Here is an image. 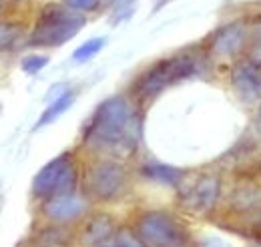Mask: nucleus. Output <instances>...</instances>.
<instances>
[{
  "instance_id": "25",
  "label": "nucleus",
  "mask_w": 261,
  "mask_h": 247,
  "mask_svg": "<svg viewBox=\"0 0 261 247\" xmlns=\"http://www.w3.org/2000/svg\"><path fill=\"white\" fill-rule=\"evenodd\" d=\"M40 247H55V245H40Z\"/></svg>"
},
{
  "instance_id": "18",
  "label": "nucleus",
  "mask_w": 261,
  "mask_h": 247,
  "mask_svg": "<svg viewBox=\"0 0 261 247\" xmlns=\"http://www.w3.org/2000/svg\"><path fill=\"white\" fill-rule=\"evenodd\" d=\"M115 241H117L121 247H147L145 243H143V239L137 235V231H135V229H129V227L119 229Z\"/></svg>"
},
{
  "instance_id": "6",
  "label": "nucleus",
  "mask_w": 261,
  "mask_h": 247,
  "mask_svg": "<svg viewBox=\"0 0 261 247\" xmlns=\"http://www.w3.org/2000/svg\"><path fill=\"white\" fill-rule=\"evenodd\" d=\"M127 183V171L117 161H97L85 175V185L91 197L98 201H113L121 195Z\"/></svg>"
},
{
  "instance_id": "7",
  "label": "nucleus",
  "mask_w": 261,
  "mask_h": 247,
  "mask_svg": "<svg viewBox=\"0 0 261 247\" xmlns=\"http://www.w3.org/2000/svg\"><path fill=\"white\" fill-rule=\"evenodd\" d=\"M221 193V181L215 175H201L181 197V205L195 215H203L215 209Z\"/></svg>"
},
{
  "instance_id": "8",
  "label": "nucleus",
  "mask_w": 261,
  "mask_h": 247,
  "mask_svg": "<svg viewBox=\"0 0 261 247\" xmlns=\"http://www.w3.org/2000/svg\"><path fill=\"white\" fill-rule=\"evenodd\" d=\"M231 87L243 103L261 98V66L251 61H239L231 70Z\"/></svg>"
},
{
  "instance_id": "9",
  "label": "nucleus",
  "mask_w": 261,
  "mask_h": 247,
  "mask_svg": "<svg viewBox=\"0 0 261 247\" xmlns=\"http://www.w3.org/2000/svg\"><path fill=\"white\" fill-rule=\"evenodd\" d=\"M87 211V203L76 193L50 197L42 205V213L55 223H70Z\"/></svg>"
},
{
  "instance_id": "13",
  "label": "nucleus",
  "mask_w": 261,
  "mask_h": 247,
  "mask_svg": "<svg viewBox=\"0 0 261 247\" xmlns=\"http://www.w3.org/2000/svg\"><path fill=\"white\" fill-rule=\"evenodd\" d=\"M72 103H74V93H72V91H66V93L63 94V96H59L57 101L48 103V107L44 109V113H42V115H40V119L36 121L34 129H42V127H46V125L55 123V121L65 113Z\"/></svg>"
},
{
  "instance_id": "23",
  "label": "nucleus",
  "mask_w": 261,
  "mask_h": 247,
  "mask_svg": "<svg viewBox=\"0 0 261 247\" xmlns=\"http://www.w3.org/2000/svg\"><path fill=\"white\" fill-rule=\"evenodd\" d=\"M255 127H257V131L261 133V107L259 111H257V117H255Z\"/></svg>"
},
{
  "instance_id": "14",
  "label": "nucleus",
  "mask_w": 261,
  "mask_h": 247,
  "mask_svg": "<svg viewBox=\"0 0 261 247\" xmlns=\"http://www.w3.org/2000/svg\"><path fill=\"white\" fill-rule=\"evenodd\" d=\"M105 38H91V40H87V42H83L79 48H74V53H72V59L76 62H87L91 61L93 57H97L98 53L102 51V46H105Z\"/></svg>"
},
{
  "instance_id": "16",
  "label": "nucleus",
  "mask_w": 261,
  "mask_h": 247,
  "mask_svg": "<svg viewBox=\"0 0 261 247\" xmlns=\"http://www.w3.org/2000/svg\"><path fill=\"white\" fill-rule=\"evenodd\" d=\"M46 64H48V57H44V55H29V57L22 59L20 68H22L27 75H36V72H40Z\"/></svg>"
},
{
  "instance_id": "1",
  "label": "nucleus",
  "mask_w": 261,
  "mask_h": 247,
  "mask_svg": "<svg viewBox=\"0 0 261 247\" xmlns=\"http://www.w3.org/2000/svg\"><path fill=\"white\" fill-rule=\"evenodd\" d=\"M139 139L141 121L125 96H111L102 101L83 135L85 145L121 155L135 151Z\"/></svg>"
},
{
  "instance_id": "10",
  "label": "nucleus",
  "mask_w": 261,
  "mask_h": 247,
  "mask_svg": "<svg viewBox=\"0 0 261 247\" xmlns=\"http://www.w3.org/2000/svg\"><path fill=\"white\" fill-rule=\"evenodd\" d=\"M245 46V29L241 22H231L215 31L209 38V51L215 57H233Z\"/></svg>"
},
{
  "instance_id": "3",
  "label": "nucleus",
  "mask_w": 261,
  "mask_h": 247,
  "mask_svg": "<svg viewBox=\"0 0 261 247\" xmlns=\"http://www.w3.org/2000/svg\"><path fill=\"white\" fill-rule=\"evenodd\" d=\"M87 24L85 16L65 4H46L34 24L29 42L33 46H61Z\"/></svg>"
},
{
  "instance_id": "21",
  "label": "nucleus",
  "mask_w": 261,
  "mask_h": 247,
  "mask_svg": "<svg viewBox=\"0 0 261 247\" xmlns=\"http://www.w3.org/2000/svg\"><path fill=\"white\" fill-rule=\"evenodd\" d=\"M251 235H253L255 241L261 243V211L257 213V217L253 219V223H251Z\"/></svg>"
},
{
  "instance_id": "5",
  "label": "nucleus",
  "mask_w": 261,
  "mask_h": 247,
  "mask_svg": "<svg viewBox=\"0 0 261 247\" xmlns=\"http://www.w3.org/2000/svg\"><path fill=\"white\" fill-rule=\"evenodd\" d=\"M79 167L72 153H61L48 161L34 177L33 193L40 199H50L76 191Z\"/></svg>"
},
{
  "instance_id": "11",
  "label": "nucleus",
  "mask_w": 261,
  "mask_h": 247,
  "mask_svg": "<svg viewBox=\"0 0 261 247\" xmlns=\"http://www.w3.org/2000/svg\"><path fill=\"white\" fill-rule=\"evenodd\" d=\"M113 233H115L113 217L100 213V215H95L89 219V223L85 225V229L81 233V239L87 245H97V243H102V241H109Z\"/></svg>"
},
{
  "instance_id": "17",
  "label": "nucleus",
  "mask_w": 261,
  "mask_h": 247,
  "mask_svg": "<svg viewBox=\"0 0 261 247\" xmlns=\"http://www.w3.org/2000/svg\"><path fill=\"white\" fill-rule=\"evenodd\" d=\"M135 4H137V0H115L113 2V22L127 20L135 10Z\"/></svg>"
},
{
  "instance_id": "12",
  "label": "nucleus",
  "mask_w": 261,
  "mask_h": 247,
  "mask_svg": "<svg viewBox=\"0 0 261 247\" xmlns=\"http://www.w3.org/2000/svg\"><path fill=\"white\" fill-rule=\"evenodd\" d=\"M143 175L151 181H157V183H163L169 187H177L183 181V171L177 169V167H171V165H165V163H157V161H151L147 165H143Z\"/></svg>"
},
{
  "instance_id": "15",
  "label": "nucleus",
  "mask_w": 261,
  "mask_h": 247,
  "mask_svg": "<svg viewBox=\"0 0 261 247\" xmlns=\"http://www.w3.org/2000/svg\"><path fill=\"white\" fill-rule=\"evenodd\" d=\"M20 38V27L10 22H0V51H12Z\"/></svg>"
},
{
  "instance_id": "19",
  "label": "nucleus",
  "mask_w": 261,
  "mask_h": 247,
  "mask_svg": "<svg viewBox=\"0 0 261 247\" xmlns=\"http://www.w3.org/2000/svg\"><path fill=\"white\" fill-rule=\"evenodd\" d=\"M63 4L74 12H93L102 4V0H63Z\"/></svg>"
},
{
  "instance_id": "22",
  "label": "nucleus",
  "mask_w": 261,
  "mask_h": 247,
  "mask_svg": "<svg viewBox=\"0 0 261 247\" xmlns=\"http://www.w3.org/2000/svg\"><path fill=\"white\" fill-rule=\"evenodd\" d=\"M91 247H121L117 241H102V243H97V245H91Z\"/></svg>"
},
{
  "instance_id": "4",
  "label": "nucleus",
  "mask_w": 261,
  "mask_h": 247,
  "mask_svg": "<svg viewBox=\"0 0 261 247\" xmlns=\"http://www.w3.org/2000/svg\"><path fill=\"white\" fill-rule=\"evenodd\" d=\"M135 231L147 247H189L191 235L177 215L151 209L137 217Z\"/></svg>"
},
{
  "instance_id": "24",
  "label": "nucleus",
  "mask_w": 261,
  "mask_h": 247,
  "mask_svg": "<svg viewBox=\"0 0 261 247\" xmlns=\"http://www.w3.org/2000/svg\"><path fill=\"white\" fill-rule=\"evenodd\" d=\"M255 31H257V36H261V16L257 18V22H255Z\"/></svg>"
},
{
  "instance_id": "20",
  "label": "nucleus",
  "mask_w": 261,
  "mask_h": 247,
  "mask_svg": "<svg viewBox=\"0 0 261 247\" xmlns=\"http://www.w3.org/2000/svg\"><path fill=\"white\" fill-rule=\"evenodd\" d=\"M247 61H251L253 64L261 66V36L255 38V42L249 46V53H247Z\"/></svg>"
},
{
  "instance_id": "2",
  "label": "nucleus",
  "mask_w": 261,
  "mask_h": 247,
  "mask_svg": "<svg viewBox=\"0 0 261 247\" xmlns=\"http://www.w3.org/2000/svg\"><path fill=\"white\" fill-rule=\"evenodd\" d=\"M199 59L193 53H177L151 64L133 85V94L139 103H149L157 98L165 89L191 79L197 75Z\"/></svg>"
}]
</instances>
